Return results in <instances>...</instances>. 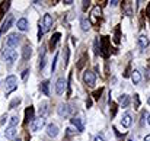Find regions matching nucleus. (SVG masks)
<instances>
[{
    "label": "nucleus",
    "instance_id": "1",
    "mask_svg": "<svg viewBox=\"0 0 150 141\" xmlns=\"http://www.w3.org/2000/svg\"><path fill=\"white\" fill-rule=\"evenodd\" d=\"M100 15H102V9L99 6H95L91 12V16H89V23L98 26L99 25V20H100Z\"/></svg>",
    "mask_w": 150,
    "mask_h": 141
},
{
    "label": "nucleus",
    "instance_id": "2",
    "mask_svg": "<svg viewBox=\"0 0 150 141\" xmlns=\"http://www.w3.org/2000/svg\"><path fill=\"white\" fill-rule=\"evenodd\" d=\"M16 57H18V54H16V51L13 49V48H4L3 49V58L9 63V64H12L15 60H16Z\"/></svg>",
    "mask_w": 150,
    "mask_h": 141
},
{
    "label": "nucleus",
    "instance_id": "3",
    "mask_svg": "<svg viewBox=\"0 0 150 141\" xmlns=\"http://www.w3.org/2000/svg\"><path fill=\"white\" fill-rule=\"evenodd\" d=\"M83 82H85V85H86V86L93 87V86H95V82H96V77H95V74H93L92 71L86 70V71H85V74H83Z\"/></svg>",
    "mask_w": 150,
    "mask_h": 141
},
{
    "label": "nucleus",
    "instance_id": "4",
    "mask_svg": "<svg viewBox=\"0 0 150 141\" xmlns=\"http://www.w3.org/2000/svg\"><path fill=\"white\" fill-rule=\"evenodd\" d=\"M40 26L42 28V32H48L51 29V26H52V18H51V15H44V18H42V22H40Z\"/></svg>",
    "mask_w": 150,
    "mask_h": 141
},
{
    "label": "nucleus",
    "instance_id": "5",
    "mask_svg": "<svg viewBox=\"0 0 150 141\" xmlns=\"http://www.w3.org/2000/svg\"><path fill=\"white\" fill-rule=\"evenodd\" d=\"M6 86H7V90H6V94L12 93L16 87H18V80L15 76H9L6 77Z\"/></svg>",
    "mask_w": 150,
    "mask_h": 141
},
{
    "label": "nucleus",
    "instance_id": "6",
    "mask_svg": "<svg viewBox=\"0 0 150 141\" xmlns=\"http://www.w3.org/2000/svg\"><path fill=\"white\" fill-rule=\"evenodd\" d=\"M99 52L102 57H108V54H109V38H108V37H102Z\"/></svg>",
    "mask_w": 150,
    "mask_h": 141
},
{
    "label": "nucleus",
    "instance_id": "7",
    "mask_svg": "<svg viewBox=\"0 0 150 141\" xmlns=\"http://www.w3.org/2000/svg\"><path fill=\"white\" fill-rule=\"evenodd\" d=\"M19 38H21V37H18V34H10V35L7 37V39H6V47H7V48L18 47Z\"/></svg>",
    "mask_w": 150,
    "mask_h": 141
},
{
    "label": "nucleus",
    "instance_id": "8",
    "mask_svg": "<svg viewBox=\"0 0 150 141\" xmlns=\"http://www.w3.org/2000/svg\"><path fill=\"white\" fill-rule=\"evenodd\" d=\"M44 125H45V116H40V118L32 121V130L34 131H40Z\"/></svg>",
    "mask_w": 150,
    "mask_h": 141
},
{
    "label": "nucleus",
    "instance_id": "9",
    "mask_svg": "<svg viewBox=\"0 0 150 141\" xmlns=\"http://www.w3.org/2000/svg\"><path fill=\"white\" fill-rule=\"evenodd\" d=\"M71 111H73V108H71L70 105H61V106L58 108V115L63 116V118H67V116L71 114Z\"/></svg>",
    "mask_w": 150,
    "mask_h": 141
},
{
    "label": "nucleus",
    "instance_id": "10",
    "mask_svg": "<svg viewBox=\"0 0 150 141\" xmlns=\"http://www.w3.org/2000/svg\"><path fill=\"white\" fill-rule=\"evenodd\" d=\"M13 22H15V19H13V16H9L6 20H4V23L1 25V29H0V37L3 35V34H6V31H9V28L13 25Z\"/></svg>",
    "mask_w": 150,
    "mask_h": 141
},
{
    "label": "nucleus",
    "instance_id": "11",
    "mask_svg": "<svg viewBox=\"0 0 150 141\" xmlns=\"http://www.w3.org/2000/svg\"><path fill=\"white\" fill-rule=\"evenodd\" d=\"M66 86H67V82H66L63 77H60V79L57 80V85H55V92H57L58 94H63L64 93Z\"/></svg>",
    "mask_w": 150,
    "mask_h": 141
},
{
    "label": "nucleus",
    "instance_id": "12",
    "mask_svg": "<svg viewBox=\"0 0 150 141\" xmlns=\"http://www.w3.org/2000/svg\"><path fill=\"white\" fill-rule=\"evenodd\" d=\"M34 114H35V111H34V108H32V106L26 108V111H25V122H23L25 125H26L29 121H31V122L34 121Z\"/></svg>",
    "mask_w": 150,
    "mask_h": 141
},
{
    "label": "nucleus",
    "instance_id": "13",
    "mask_svg": "<svg viewBox=\"0 0 150 141\" xmlns=\"http://www.w3.org/2000/svg\"><path fill=\"white\" fill-rule=\"evenodd\" d=\"M9 7H10V1H9V0L0 3V19L4 18V15H6V12L9 10Z\"/></svg>",
    "mask_w": 150,
    "mask_h": 141
},
{
    "label": "nucleus",
    "instance_id": "14",
    "mask_svg": "<svg viewBox=\"0 0 150 141\" xmlns=\"http://www.w3.org/2000/svg\"><path fill=\"white\" fill-rule=\"evenodd\" d=\"M16 134H18V131H16L15 127H9V128L4 131V135H6V138H9V140H15V138H16Z\"/></svg>",
    "mask_w": 150,
    "mask_h": 141
},
{
    "label": "nucleus",
    "instance_id": "15",
    "mask_svg": "<svg viewBox=\"0 0 150 141\" xmlns=\"http://www.w3.org/2000/svg\"><path fill=\"white\" fill-rule=\"evenodd\" d=\"M71 124L77 128V131H83L85 125H83V119L82 118H71Z\"/></svg>",
    "mask_w": 150,
    "mask_h": 141
},
{
    "label": "nucleus",
    "instance_id": "16",
    "mask_svg": "<svg viewBox=\"0 0 150 141\" xmlns=\"http://www.w3.org/2000/svg\"><path fill=\"white\" fill-rule=\"evenodd\" d=\"M47 134H48L50 137H57V134H58V127H57L55 124H50V125L47 127Z\"/></svg>",
    "mask_w": 150,
    "mask_h": 141
},
{
    "label": "nucleus",
    "instance_id": "17",
    "mask_svg": "<svg viewBox=\"0 0 150 141\" xmlns=\"http://www.w3.org/2000/svg\"><path fill=\"white\" fill-rule=\"evenodd\" d=\"M60 38H61V35L58 34V32H55L52 37H51V39H50V49L52 51L54 48H55V45H57V42L60 41Z\"/></svg>",
    "mask_w": 150,
    "mask_h": 141
},
{
    "label": "nucleus",
    "instance_id": "18",
    "mask_svg": "<svg viewBox=\"0 0 150 141\" xmlns=\"http://www.w3.org/2000/svg\"><path fill=\"white\" fill-rule=\"evenodd\" d=\"M31 54H32V48H31V45H25L23 49H22V58H23V60H28V58L31 57Z\"/></svg>",
    "mask_w": 150,
    "mask_h": 141
},
{
    "label": "nucleus",
    "instance_id": "19",
    "mask_svg": "<svg viewBox=\"0 0 150 141\" xmlns=\"http://www.w3.org/2000/svg\"><path fill=\"white\" fill-rule=\"evenodd\" d=\"M139 44H140V47L142 48L149 47V38H147L144 34H142V35L139 37Z\"/></svg>",
    "mask_w": 150,
    "mask_h": 141
},
{
    "label": "nucleus",
    "instance_id": "20",
    "mask_svg": "<svg viewBox=\"0 0 150 141\" xmlns=\"http://www.w3.org/2000/svg\"><path fill=\"white\" fill-rule=\"evenodd\" d=\"M18 29L19 31H26L28 29V20L25 18H22V19L18 20Z\"/></svg>",
    "mask_w": 150,
    "mask_h": 141
},
{
    "label": "nucleus",
    "instance_id": "21",
    "mask_svg": "<svg viewBox=\"0 0 150 141\" xmlns=\"http://www.w3.org/2000/svg\"><path fill=\"white\" fill-rule=\"evenodd\" d=\"M121 124H122V127L128 128V127L131 125V115H130V114H125V115L122 116V119H121Z\"/></svg>",
    "mask_w": 150,
    "mask_h": 141
},
{
    "label": "nucleus",
    "instance_id": "22",
    "mask_svg": "<svg viewBox=\"0 0 150 141\" xmlns=\"http://www.w3.org/2000/svg\"><path fill=\"white\" fill-rule=\"evenodd\" d=\"M45 66V48H41L40 52V70H42Z\"/></svg>",
    "mask_w": 150,
    "mask_h": 141
},
{
    "label": "nucleus",
    "instance_id": "23",
    "mask_svg": "<svg viewBox=\"0 0 150 141\" xmlns=\"http://www.w3.org/2000/svg\"><path fill=\"white\" fill-rule=\"evenodd\" d=\"M122 9H124V12H125L127 16H131L133 15V12H131V3L130 1H124L122 3Z\"/></svg>",
    "mask_w": 150,
    "mask_h": 141
},
{
    "label": "nucleus",
    "instance_id": "24",
    "mask_svg": "<svg viewBox=\"0 0 150 141\" xmlns=\"http://www.w3.org/2000/svg\"><path fill=\"white\" fill-rule=\"evenodd\" d=\"M48 80H45V82H42L41 83V90H42V93L45 94V96H50V89H48Z\"/></svg>",
    "mask_w": 150,
    "mask_h": 141
},
{
    "label": "nucleus",
    "instance_id": "25",
    "mask_svg": "<svg viewBox=\"0 0 150 141\" xmlns=\"http://www.w3.org/2000/svg\"><path fill=\"white\" fill-rule=\"evenodd\" d=\"M120 102H121V106H122V108H127V106L130 105V97H128L127 94H122V96L120 97Z\"/></svg>",
    "mask_w": 150,
    "mask_h": 141
},
{
    "label": "nucleus",
    "instance_id": "26",
    "mask_svg": "<svg viewBox=\"0 0 150 141\" xmlns=\"http://www.w3.org/2000/svg\"><path fill=\"white\" fill-rule=\"evenodd\" d=\"M131 79H133V82L137 85V83L142 80V76H140V73H139L137 70H134V71H133V74H131Z\"/></svg>",
    "mask_w": 150,
    "mask_h": 141
},
{
    "label": "nucleus",
    "instance_id": "27",
    "mask_svg": "<svg viewBox=\"0 0 150 141\" xmlns=\"http://www.w3.org/2000/svg\"><path fill=\"white\" fill-rule=\"evenodd\" d=\"M109 108H111V116L114 118L115 114H117V103L114 100H111V99H109Z\"/></svg>",
    "mask_w": 150,
    "mask_h": 141
},
{
    "label": "nucleus",
    "instance_id": "28",
    "mask_svg": "<svg viewBox=\"0 0 150 141\" xmlns=\"http://www.w3.org/2000/svg\"><path fill=\"white\" fill-rule=\"evenodd\" d=\"M86 58H88V55L85 54V55L79 60V64H77V68H79V70H82V68H83V66H85V63H86Z\"/></svg>",
    "mask_w": 150,
    "mask_h": 141
},
{
    "label": "nucleus",
    "instance_id": "29",
    "mask_svg": "<svg viewBox=\"0 0 150 141\" xmlns=\"http://www.w3.org/2000/svg\"><path fill=\"white\" fill-rule=\"evenodd\" d=\"M9 124H10V127H15V128H16V125L19 124V116H16V115H15V116H12Z\"/></svg>",
    "mask_w": 150,
    "mask_h": 141
},
{
    "label": "nucleus",
    "instance_id": "30",
    "mask_svg": "<svg viewBox=\"0 0 150 141\" xmlns=\"http://www.w3.org/2000/svg\"><path fill=\"white\" fill-rule=\"evenodd\" d=\"M120 38H121V35H120V28H117V29H115V35H114V42H115V44H120V41H121Z\"/></svg>",
    "mask_w": 150,
    "mask_h": 141
},
{
    "label": "nucleus",
    "instance_id": "31",
    "mask_svg": "<svg viewBox=\"0 0 150 141\" xmlns=\"http://www.w3.org/2000/svg\"><path fill=\"white\" fill-rule=\"evenodd\" d=\"M82 29L83 31H88L89 29V22L86 20V18H82Z\"/></svg>",
    "mask_w": 150,
    "mask_h": 141
},
{
    "label": "nucleus",
    "instance_id": "32",
    "mask_svg": "<svg viewBox=\"0 0 150 141\" xmlns=\"http://www.w3.org/2000/svg\"><path fill=\"white\" fill-rule=\"evenodd\" d=\"M19 103H21V99H19V97H16L15 100H12V103H10V106H9V108H10V109H13V108H15L16 105H19Z\"/></svg>",
    "mask_w": 150,
    "mask_h": 141
},
{
    "label": "nucleus",
    "instance_id": "33",
    "mask_svg": "<svg viewBox=\"0 0 150 141\" xmlns=\"http://www.w3.org/2000/svg\"><path fill=\"white\" fill-rule=\"evenodd\" d=\"M57 58H58V54H55V57H54V61H52V66H51V71H52V73L55 71V64H57Z\"/></svg>",
    "mask_w": 150,
    "mask_h": 141
},
{
    "label": "nucleus",
    "instance_id": "34",
    "mask_svg": "<svg viewBox=\"0 0 150 141\" xmlns=\"http://www.w3.org/2000/svg\"><path fill=\"white\" fill-rule=\"evenodd\" d=\"M102 92H103V89L100 87L99 90H96V92L93 93V97H95V99H99V97H100V94H102Z\"/></svg>",
    "mask_w": 150,
    "mask_h": 141
},
{
    "label": "nucleus",
    "instance_id": "35",
    "mask_svg": "<svg viewBox=\"0 0 150 141\" xmlns=\"http://www.w3.org/2000/svg\"><path fill=\"white\" fill-rule=\"evenodd\" d=\"M134 100H136V108L140 106V99H139V94H134Z\"/></svg>",
    "mask_w": 150,
    "mask_h": 141
},
{
    "label": "nucleus",
    "instance_id": "36",
    "mask_svg": "<svg viewBox=\"0 0 150 141\" xmlns=\"http://www.w3.org/2000/svg\"><path fill=\"white\" fill-rule=\"evenodd\" d=\"M95 141H105V140H103V137L99 134V135H96V137H95Z\"/></svg>",
    "mask_w": 150,
    "mask_h": 141
},
{
    "label": "nucleus",
    "instance_id": "37",
    "mask_svg": "<svg viewBox=\"0 0 150 141\" xmlns=\"http://www.w3.org/2000/svg\"><path fill=\"white\" fill-rule=\"evenodd\" d=\"M146 13H147V16H149V19H150V3L147 4V7H146Z\"/></svg>",
    "mask_w": 150,
    "mask_h": 141
},
{
    "label": "nucleus",
    "instance_id": "38",
    "mask_svg": "<svg viewBox=\"0 0 150 141\" xmlns=\"http://www.w3.org/2000/svg\"><path fill=\"white\" fill-rule=\"evenodd\" d=\"M28 73H29V70H25V71H23V74H22V77H23V79H26Z\"/></svg>",
    "mask_w": 150,
    "mask_h": 141
},
{
    "label": "nucleus",
    "instance_id": "39",
    "mask_svg": "<svg viewBox=\"0 0 150 141\" xmlns=\"http://www.w3.org/2000/svg\"><path fill=\"white\" fill-rule=\"evenodd\" d=\"M144 141H150V134H149V135H146V138H144Z\"/></svg>",
    "mask_w": 150,
    "mask_h": 141
},
{
    "label": "nucleus",
    "instance_id": "40",
    "mask_svg": "<svg viewBox=\"0 0 150 141\" xmlns=\"http://www.w3.org/2000/svg\"><path fill=\"white\" fill-rule=\"evenodd\" d=\"M149 73H150V68H149ZM149 77H150V74H149Z\"/></svg>",
    "mask_w": 150,
    "mask_h": 141
},
{
    "label": "nucleus",
    "instance_id": "41",
    "mask_svg": "<svg viewBox=\"0 0 150 141\" xmlns=\"http://www.w3.org/2000/svg\"><path fill=\"white\" fill-rule=\"evenodd\" d=\"M149 124H150V116H149Z\"/></svg>",
    "mask_w": 150,
    "mask_h": 141
},
{
    "label": "nucleus",
    "instance_id": "42",
    "mask_svg": "<svg viewBox=\"0 0 150 141\" xmlns=\"http://www.w3.org/2000/svg\"><path fill=\"white\" fill-rule=\"evenodd\" d=\"M149 105H150V97H149Z\"/></svg>",
    "mask_w": 150,
    "mask_h": 141
},
{
    "label": "nucleus",
    "instance_id": "43",
    "mask_svg": "<svg viewBox=\"0 0 150 141\" xmlns=\"http://www.w3.org/2000/svg\"><path fill=\"white\" fill-rule=\"evenodd\" d=\"M15 141H19V140H15Z\"/></svg>",
    "mask_w": 150,
    "mask_h": 141
}]
</instances>
